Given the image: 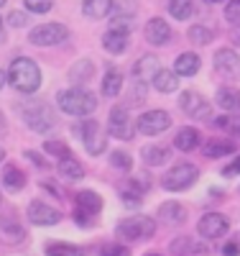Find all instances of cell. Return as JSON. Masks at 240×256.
Listing matches in <instances>:
<instances>
[{
  "mask_svg": "<svg viewBox=\"0 0 240 256\" xmlns=\"http://www.w3.org/2000/svg\"><path fill=\"white\" fill-rule=\"evenodd\" d=\"M8 82L18 92H36L41 88V70L38 64L31 59V56H15L10 62V70H8Z\"/></svg>",
  "mask_w": 240,
  "mask_h": 256,
  "instance_id": "1",
  "label": "cell"
},
{
  "mask_svg": "<svg viewBox=\"0 0 240 256\" xmlns=\"http://www.w3.org/2000/svg\"><path fill=\"white\" fill-rule=\"evenodd\" d=\"M56 102H59V108L64 113H69V116H90L95 113L97 108V98L90 92V90H84V88H69V90H61L56 95Z\"/></svg>",
  "mask_w": 240,
  "mask_h": 256,
  "instance_id": "2",
  "label": "cell"
},
{
  "mask_svg": "<svg viewBox=\"0 0 240 256\" xmlns=\"http://www.w3.org/2000/svg\"><path fill=\"white\" fill-rule=\"evenodd\" d=\"M20 116H23L26 126L31 128L33 134H49L51 128L56 126V113L49 108V105H43V102L28 100L23 105V110H20Z\"/></svg>",
  "mask_w": 240,
  "mask_h": 256,
  "instance_id": "3",
  "label": "cell"
},
{
  "mask_svg": "<svg viewBox=\"0 0 240 256\" xmlns=\"http://www.w3.org/2000/svg\"><path fill=\"white\" fill-rule=\"evenodd\" d=\"M197 177H200L197 164L179 162V164H174L169 172L161 177V187L169 190V192H182V190H187V187H192L194 182H197Z\"/></svg>",
  "mask_w": 240,
  "mask_h": 256,
  "instance_id": "4",
  "label": "cell"
},
{
  "mask_svg": "<svg viewBox=\"0 0 240 256\" xmlns=\"http://www.w3.org/2000/svg\"><path fill=\"white\" fill-rule=\"evenodd\" d=\"M115 233L123 241H146L156 233V223L151 216H130L118 223Z\"/></svg>",
  "mask_w": 240,
  "mask_h": 256,
  "instance_id": "5",
  "label": "cell"
},
{
  "mask_svg": "<svg viewBox=\"0 0 240 256\" xmlns=\"http://www.w3.org/2000/svg\"><path fill=\"white\" fill-rule=\"evenodd\" d=\"M74 134L82 138V144H84V148H87V154H90V156H100L107 148V136H105V131L100 128V123L95 118H84L74 128Z\"/></svg>",
  "mask_w": 240,
  "mask_h": 256,
  "instance_id": "6",
  "label": "cell"
},
{
  "mask_svg": "<svg viewBox=\"0 0 240 256\" xmlns=\"http://www.w3.org/2000/svg\"><path fill=\"white\" fill-rule=\"evenodd\" d=\"M102 210V198L92 190H82L77 192V208H74V220L84 228H90L92 220L100 216Z\"/></svg>",
  "mask_w": 240,
  "mask_h": 256,
  "instance_id": "7",
  "label": "cell"
},
{
  "mask_svg": "<svg viewBox=\"0 0 240 256\" xmlns=\"http://www.w3.org/2000/svg\"><path fill=\"white\" fill-rule=\"evenodd\" d=\"M67 36H69V28L64 24H41L31 28L28 41L33 46H56L61 41H67Z\"/></svg>",
  "mask_w": 240,
  "mask_h": 256,
  "instance_id": "8",
  "label": "cell"
},
{
  "mask_svg": "<svg viewBox=\"0 0 240 256\" xmlns=\"http://www.w3.org/2000/svg\"><path fill=\"white\" fill-rule=\"evenodd\" d=\"M107 134L120 138V141H130L136 136V123L130 120V113L123 105H115L110 110V118H107Z\"/></svg>",
  "mask_w": 240,
  "mask_h": 256,
  "instance_id": "9",
  "label": "cell"
},
{
  "mask_svg": "<svg viewBox=\"0 0 240 256\" xmlns=\"http://www.w3.org/2000/svg\"><path fill=\"white\" fill-rule=\"evenodd\" d=\"M171 126V116L166 110H148L136 120V131H141L143 136H159Z\"/></svg>",
  "mask_w": 240,
  "mask_h": 256,
  "instance_id": "10",
  "label": "cell"
},
{
  "mask_svg": "<svg viewBox=\"0 0 240 256\" xmlns=\"http://www.w3.org/2000/svg\"><path fill=\"white\" fill-rule=\"evenodd\" d=\"M179 108L194 118V120H207L210 118V102L200 95V92H194V90H184L182 98H179Z\"/></svg>",
  "mask_w": 240,
  "mask_h": 256,
  "instance_id": "11",
  "label": "cell"
},
{
  "mask_svg": "<svg viewBox=\"0 0 240 256\" xmlns=\"http://www.w3.org/2000/svg\"><path fill=\"white\" fill-rule=\"evenodd\" d=\"M228 228H230V220L225 216H220V212H207L197 223V230L202 238H223Z\"/></svg>",
  "mask_w": 240,
  "mask_h": 256,
  "instance_id": "12",
  "label": "cell"
},
{
  "mask_svg": "<svg viewBox=\"0 0 240 256\" xmlns=\"http://www.w3.org/2000/svg\"><path fill=\"white\" fill-rule=\"evenodd\" d=\"M26 216H28V220L33 226H43V228H46V226H56L61 220V210H56V208H51L46 202H41V200H33L28 205V210H26Z\"/></svg>",
  "mask_w": 240,
  "mask_h": 256,
  "instance_id": "13",
  "label": "cell"
},
{
  "mask_svg": "<svg viewBox=\"0 0 240 256\" xmlns=\"http://www.w3.org/2000/svg\"><path fill=\"white\" fill-rule=\"evenodd\" d=\"M143 36L148 44H154V46H164L169 44V38H171V26L166 24L164 18H151L146 28H143Z\"/></svg>",
  "mask_w": 240,
  "mask_h": 256,
  "instance_id": "14",
  "label": "cell"
},
{
  "mask_svg": "<svg viewBox=\"0 0 240 256\" xmlns=\"http://www.w3.org/2000/svg\"><path fill=\"white\" fill-rule=\"evenodd\" d=\"M215 67H217V72H223V74L238 77L240 74V56L233 49H220L215 54Z\"/></svg>",
  "mask_w": 240,
  "mask_h": 256,
  "instance_id": "15",
  "label": "cell"
},
{
  "mask_svg": "<svg viewBox=\"0 0 240 256\" xmlns=\"http://www.w3.org/2000/svg\"><path fill=\"white\" fill-rule=\"evenodd\" d=\"M159 220L166 226H182L187 220V210L179 202H161L159 205Z\"/></svg>",
  "mask_w": 240,
  "mask_h": 256,
  "instance_id": "16",
  "label": "cell"
},
{
  "mask_svg": "<svg viewBox=\"0 0 240 256\" xmlns=\"http://www.w3.org/2000/svg\"><path fill=\"white\" fill-rule=\"evenodd\" d=\"M217 105L225 110V113H240V90L235 88H220L215 95Z\"/></svg>",
  "mask_w": 240,
  "mask_h": 256,
  "instance_id": "17",
  "label": "cell"
},
{
  "mask_svg": "<svg viewBox=\"0 0 240 256\" xmlns=\"http://www.w3.org/2000/svg\"><path fill=\"white\" fill-rule=\"evenodd\" d=\"M174 72L182 74V77H192L200 72V56L194 52H184L177 56V62H174Z\"/></svg>",
  "mask_w": 240,
  "mask_h": 256,
  "instance_id": "18",
  "label": "cell"
},
{
  "mask_svg": "<svg viewBox=\"0 0 240 256\" xmlns=\"http://www.w3.org/2000/svg\"><path fill=\"white\" fill-rule=\"evenodd\" d=\"M200 141H202V136H200L197 128L187 126V128H182V131L177 134V138H174V146H177L179 152H194V148L200 146Z\"/></svg>",
  "mask_w": 240,
  "mask_h": 256,
  "instance_id": "19",
  "label": "cell"
},
{
  "mask_svg": "<svg viewBox=\"0 0 240 256\" xmlns=\"http://www.w3.org/2000/svg\"><path fill=\"white\" fill-rule=\"evenodd\" d=\"M159 70H161V67H159V59H156L154 54H143V56L133 64V74H136V80H151Z\"/></svg>",
  "mask_w": 240,
  "mask_h": 256,
  "instance_id": "20",
  "label": "cell"
},
{
  "mask_svg": "<svg viewBox=\"0 0 240 256\" xmlns=\"http://www.w3.org/2000/svg\"><path fill=\"white\" fill-rule=\"evenodd\" d=\"M151 82H154V88H156L159 92H174V90L179 88V74L161 67L154 77H151Z\"/></svg>",
  "mask_w": 240,
  "mask_h": 256,
  "instance_id": "21",
  "label": "cell"
},
{
  "mask_svg": "<svg viewBox=\"0 0 240 256\" xmlns=\"http://www.w3.org/2000/svg\"><path fill=\"white\" fill-rule=\"evenodd\" d=\"M56 169H59V174L64 177V180H82L84 177V169H82V164L72 156V154H67V156H61V159H56Z\"/></svg>",
  "mask_w": 240,
  "mask_h": 256,
  "instance_id": "22",
  "label": "cell"
},
{
  "mask_svg": "<svg viewBox=\"0 0 240 256\" xmlns=\"http://www.w3.org/2000/svg\"><path fill=\"white\" fill-rule=\"evenodd\" d=\"M233 152H235V144L233 141H223V138H212V141H207L202 146V154L207 159H223V156H228Z\"/></svg>",
  "mask_w": 240,
  "mask_h": 256,
  "instance_id": "23",
  "label": "cell"
},
{
  "mask_svg": "<svg viewBox=\"0 0 240 256\" xmlns=\"http://www.w3.org/2000/svg\"><path fill=\"white\" fill-rule=\"evenodd\" d=\"M110 10H113V0H82V13L92 20L105 18Z\"/></svg>",
  "mask_w": 240,
  "mask_h": 256,
  "instance_id": "24",
  "label": "cell"
},
{
  "mask_svg": "<svg viewBox=\"0 0 240 256\" xmlns=\"http://www.w3.org/2000/svg\"><path fill=\"white\" fill-rule=\"evenodd\" d=\"M128 34H123V31H107L105 36H102V46H105V52H110V54H123L125 49H128Z\"/></svg>",
  "mask_w": 240,
  "mask_h": 256,
  "instance_id": "25",
  "label": "cell"
},
{
  "mask_svg": "<svg viewBox=\"0 0 240 256\" xmlns=\"http://www.w3.org/2000/svg\"><path fill=\"white\" fill-rule=\"evenodd\" d=\"M207 251V246H197L189 236H182V238H174L171 241V254L174 256H197V254H205Z\"/></svg>",
  "mask_w": 240,
  "mask_h": 256,
  "instance_id": "26",
  "label": "cell"
},
{
  "mask_svg": "<svg viewBox=\"0 0 240 256\" xmlns=\"http://www.w3.org/2000/svg\"><path fill=\"white\" fill-rule=\"evenodd\" d=\"M3 187H5V192H20L26 187V174L20 172L18 166L8 164L5 172H3Z\"/></svg>",
  "mask_w": 240,
  "mask_h": 256,
  "instance_id": "27",
  "label": "cell"
},
{
  "mask_svg": "<svg viewBox=\"0 0 240 256\" xmlns=\"http://www.w3.org/2000/svg\"><path fill=\"white\" fill-rule=\"evenodd\" d=\"M0 233L8 236L10 241L23 238V228H20V223H18V218L13 216V212H0Z\"/></svg>",
  "mask_w": 240,
  "mask_h": 256,
  "instance_id": "28",
  "label": "cell"
},
{
  "mask_svg": "<svg viewBox=\"0 0 240 256\" xmlns=\"http://www.w3.org/2000/svg\"><path fill=\"white\" fill-rule=\"evenodd\" d=\"M123 90V74L118 70H107L102 77V95L105 98H115Z\"/></svg>",
  "mask_w": 240,
  "mask_h": 256,
  "instance_id": "29",
  "label": "cell"
},
{
  "mask_svg": "<svg viewBox=\"0 0 240 256\" xmlns=\"http://www.w3.org/2000/svg\"><path fill=\"white\" fill-rule=\"evenodd\" d=\"M43 251H46V256H84V251L69 241H49Z\"/></svg>",
  "mask_w": 240,
  "mask_h": 256,
  "instance_id": "30",
  "label": "cell"
},
{
  "mask_svg": "<svg viewBox=\"0 0 240 256\" xmlns=\"http://www.w3.org/2000/svg\"><path fill=\"white\" fill-rule=\"evenodd\" d=\"M95 74V64L90 62V59H79V62H74L72 64V70H69V80L72 82H90V77Z\"/></svg>",
  "mask_w": 240,
  "mask_h": 256,
  "instance_id": "31",
  "label": "cell"
},
{
  "mask_svg": "<svg viewBox=\"0 0 240 256\" xmlns=\"http://www.w3.org/2000/svg\"><path fill=\"white\" fill-rule=\"evenodd\" d=\"M141 156H143V162L148 166H159V164H166L169 162L171 152H169L166 146H146L143 152H141Z\"/></svg>",
  "mask_w": 240,
  "mask_h": 256,
  "instance_id": "32",
  "label": "cell"
},
{
  "mask_svg": "<svg viewBox=\"0 0 240 256\" xmlns=\"http://www.w3.org/2000/svg\"><path fill=\"white\" fill-rule=\"evenodd\" d=\"M212 126H215V128H220V131H225V134H230V136H235V138H240V116H238V113L215 118Z\"/></svg>",
  "mask_w": 240,
  "mask_h": 256,
  "instance_id": "33",
  "label": "cell"
},
{
  "mask_svg": "<svg viewBox=\"0 0 240 256\" xmlns=\"http://www.w3.org/2000/svg\"><path fill=\"white\" fill-rule=\"evenodd\" d=\"M194 10V0H171L169 3V13L177 20H187Z\"/></svg>",
  "mask_w": 240,
  "mask_h": 256,
  "instance_id": "34",
  "label": "cell"
},
{
  "mask_svg": "<svg viewBox=\"0 0 240 256\" xmlns=\"http://www.w3.org/2000/svg\"><path fill=\"white\" fill-rule=\"evenodd\" d=\"M187 36H189V41H192L194 46H207L210 41H212V36H215V34H212L207 26H192Z\"/></svg>",
  "mask_w": 240,
  "mask_h": 256,
  "instance_id": "35",
  "label": "cell"
},
{
  "mask_svg": "<svg viewBox=\"0 0 240 256\" xmlns=\"http://www.w3.org/2000/svg\"><path fill=\"white\" fill-rule=\"evenodd\" d=\"M110 164H113L115 169H120V172H130L133 159H130L128 152H113V154H110Z\"/></svg>",
  "mask_w": 240,
  "mask_h": 256,
  "instance_id": "36",
  "label": "cell"
},
{
  "mask_svg": "<svg viewBox=\"0 0 240 256\" xmlns=\"http://www.w3.org/2000/svg\"><path fill=\"white\" fill-rule=\"evenodd\" d=\"M26 3V10H31V13H49L51 8H54V0H23Z\"/></svg>",
  "mask_w": 240,
  "mask_h": 256,
  "instance_id": "37",
  "label": "cell"
},
{
  "mask_svg": "<svg viewBox=\"0 0 240 256\" xmlns=\"http://www.w3.org/2000/svg\"><path fill=\"white\" fill-rule=\"evenodd\" d=\"M43 152L54 154L56 159H61V156L69 154V148H67V144H64V141H46V144H43Z\"/></svg>",
  "mask_w": 240,
  "mask_h": 256,
  "instance_id": "38",
  "label": "cell"
},
{
  "mask_svg": "<svg viewBox=\"0 0 240 256\" xmlns=\"http://www.w3.org/2000/svg\"><path fill=\"white\" fill-rule=\"evenodd\" d=\"M225 18L230 20V24H240V0H228Z\"/></svg>",
  "mask_w": 240,
  "mask_h": 256,
  "instance_id": "39",
  "label": "cell"
},
{
  "mask_svg": "<svg viewBox=\"0 0 240 256\" xmlns=\"http://www.w3.org/2000/svg\"><path fill=\"white\" fill-rule=\"evenodd\" d=\"M120 200L125 202V208H138L141 205V195L133 190H120Z\"/></svg>",
  "mask_w": 240,
  "mask_h": 256,
  "instance_id": "40",
  "label": "cell"
},
{
  "mask_svg": "<svg viewBox=\"0 0 240 256\" xmlns=\"http://www.w3.org/2000/svg\"><path fill=\"white\" fill-rule=\"evenodd\" d=\"M143 98H146V82L138 80V82H133V92H130V102H128V105H136V102H141Z\"/></svg>",
  "mask_w": 240,
  "mask_h": 256,
  "instance_id": "41",
  "label": "cell"
},
{
  "mask_svg": "<svg viewBox=\"0 0 240 256\" xmlns=\"http://www.w3.org/2000/svg\"><path fill=\"white\" fill-rule=\"evenodd\" d=\"M100 256H128V248L120 244H107V246H102Z\"/></svg>",
  "mask_w": 240,
  "mask_h": 256,
  "instance_id": "42",
  "label": "cell"
},
{
  "mask_svg": "<svg viewBox=\"0 0 240 256\" xmlns=\"http://www.w3.org/2000/svg\"><path fill=\"white\" fill-rule=\"evenodd\" d=\"M8 24H10L13 28H23V26L28 24V18H26L23 10H13V13L8 16Z\"/></svg>",
  "mask_w": 240,
  "mask_h": 256,
  "instance_id": "43",
  "label": "cell"
},
{
  "mask_svg": "<svg viewBox=\"0 0 240 256\" xmlns=\"http://www.w3.org/2000/svg\"><path fill=\"white\" fill-rule=\"evenodd\" d=\"M225 174H228V177H233V174H240V156H238V159H235V162H233L228 169H225Z\"/></svg>",
  "mask_w": 240,
  "mask_h": 256,
  "instance_id": "44",
  "label": "cell"
},
{
  "mask_svg": "<svg viewBox=\"0 0 240 256\" xmlns=\"http://www.w3.org/2000/svg\"><path fill=\"white\" fill-rule=\"evenodd\" d=\"M26 156H28L31 162H36V166H46V159H43V156H38L36 152H26Z\"/></svg>",
  "mask_w": 240,
  "mask_h": 256,
  "instance_id": "45",
  "label": "cell"
},
{
  "mask_svg": "<svg viewBox=\"0 0 240 256\" xmlns=\"http://www.w3.org/2000/svg\"><path fill=\"white\" fill-rule=\"evenodd\" d=\"M223 254H225V256H238L240 248H238V244H228V246L223 248Z\"/></svg>",
  "mask_w": 240,
  "mask_h": 256,
  "instance_id": "46",
  "label": "cell"
},
{
  "mask_svg": "<svg viewBox=\"0 0 240 256\" xmlns=\"http://www.w3.org/2000/svg\"><path fill=\"white\" fill-rule=\"evenodd\" d=\"M230 38H233V44H235V46H240V24L235 26V31H233V36H230Z\"/></svg>",
  "mask_w": 240,
  "mask_h": 256,
  "instance_id": "47",
  "label": "cell"
},
{
  "mask_svg": "<svg viewBox=\"0 0 240 256\" xmlns=\"http://www.w3.org/2000/svg\"><path fill=\"white\" fill-rule=\"evenodd\" d=\"M5 134V123H3V116H0V136Z\"/></svg>",
  "mask_w": 240,
  "mask_h": 256,
  "instance_id": "48",
  "label": "cell"
},
{
  "mask_svg": "<svg viewBox=\"0 0 240 256\" xmlns=\"http://www.w3.org/2000/svg\"><path fill=\"white\" fill-rule=\"evenodd\" d=\"M3 84H5V74L0 72V90H3Z\"/></svg>",
  "mask_w": 240,
  "mask_h": 256,
  "instance_id": "49",
  "label": "cell"
},
{
  "mask_svg": "<svg viewBox=\"0 0 240 256\" xmlns=\"http://www.w3.org/2000/svg\"><path fill=\"white\" fill-rule=\"evenodd\" d=\"M5 162V152H3V148H0V164H3Z\"/></svg>",
  "mask_w": 240,
  "mask_h": 256,
  "instance_id": "50",
  "label": "cell"
},
{
  "mask_svg": "<svg viewBox=\"0 0 240 256\" xmlns=\"http://www.w3.org/2000/svg\"><path fill=\"white\" fill-rule=\"evenodd\" d=\"M207 3H212V6H215V3H223V0H207Z\"/></svg>",
  "mask_w": 240,
  "mask_h": 256,
  "instance_id": "51",
  "label": "cell"
},
{
  "mask_svg": "<svg viewBox=\"0 0 240 256\" xmlns=\"http://www.w3.org/2000/svg\"><path fill=\"white\" fill-rule=\"evenodd\" d=\"M5 3H8V0H0V8H3V6H5Z\"/></svg>",
  "mask_w": 240,
  "mask_h": 256,
  "instance_id": "52",
  "label": "cell"
},
{
  "mask_svg": "<svg viewBox=\"0 0 240 256\" xmlns=\"http://www.w3.org/2000/svg\"><path fill=\"white\" fill-rule=\"evenodd\" d=\"M0 31H3V18H0Z\"/></svg>",
  "mask_w": 240,
  "mask_h": 256,
  "instance_id": "53",
  "label": "cell"
},
{
  "mask_svg": "<svg viewBox=\"0 0 240 256\" xmlns=\"http://www.w3.org/2000/svg\"><path fill=\"white\" fill-rule=\"evenodd\" d=\"M146 256H161V254H146Z\"/></svg>",
  "mask_w": 240,
  "mask_h": 256,
  "instance_id": "54",
  "label": "cell"
}]
</instances>
